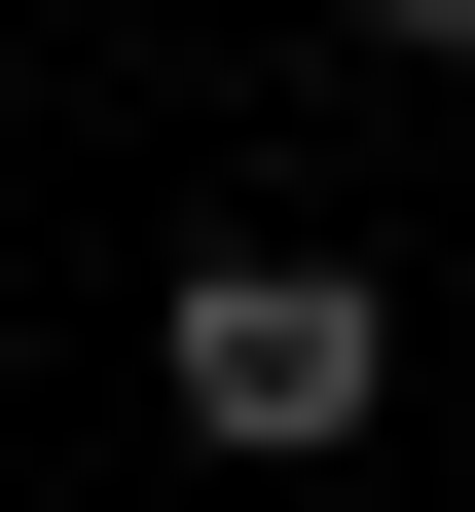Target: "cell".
Returning a JSON list of instances; mask_svg holds the SVG:
<instances>
[{"instance_id":"1","label":"cell","mask_w":475,"mask_h":512,"mask_svg":"<svg viewBox=\"0 0 475 512\" xmlns=\"http://www.w3.org/2000/svg\"><path fill=\"white\" fill-rule=\"evenodd\" d=\"M366 403H402V293L366 256H183V439H220V476H329Z\"/></svg>"},{"instance_id":"2","label":"cell","mask_w":475,"mask_h":512,"mask_svg":"<svg viewBox=\"0 0 475 512\" xmlns=\"http://www.w3.org/2000/svg\"><path fill=\"white\" fill-rule=\"evenodd\" d=\"M366 37H475V0H366Z\"/></svg>"}]
</instances>
